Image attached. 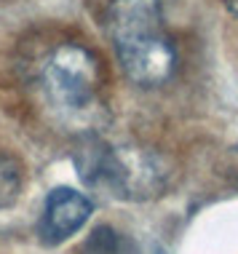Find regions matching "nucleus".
<instances>
[{"label": "nucleus", "mask_w": 238, "mask_h": 254, "mask_svg": "<svg viewBox=\"0 0 238 254\" xmlns=\"http://www.w3.org/2000/svg\"><path fill=\"white\" fill-rule=\"evenodd\" d=\"M105 30L131 83L158 88L174 75L177 51L163 27L161 0H110Z\"/></svg>", "instance_id": "1"}, {"label": "nucleus", "mask_w": 238, "mask_h": 254, "mask_svg": "<svg viewBox=\"0 0 238 254\" xmlns=\"http://www.w3.org/2000/svg\"><path fill=\"white\" fill-rule=\"evenodd\" d=\"M99 86V59L80 43L57 46L43 64V91L49 97V105L64 121H97L102 107Z\"/></svg>", "instance_id": "2"}, {"label": "nucleus", "mask_w": 238, "mask_h": 254, "mask_svg": "<svg viewBox=\"0 0 238 254\" xmlns=\"http://www.w3.org/2000/svg\"><path fill=\"white\" fill-rule=\"evenodd\" d=\"M75 166L88 188L115 198H147L163 185V171L155 166L153 155L115 150L94 134L83 136V145L75 153Z\"/></svg>", "instance_id": "3"}, {"label": "nucleus", "mask_w": 238, "mask_h": 254, "mask_svg": "<svg viewBox=\"0 0 238 254\" xmlns=\"http://www.w3.org/2000/svg\"><path fill=\"white\" fill-rule=\"evenodd\" d=\"M94 214L91 198L72 188H54L46 198L43 214H40L38 236L46 246H57L83 228Z\"/></svg>", "instance_id": "4"}, {"label": "nucleus", "mask_w": 238, "mask_h": 254, "mask_svg": "<svg viewBox=\"0 0 238 254\" xmlns=\"http://www.w3.org/2000/svg\"><path fill=\"white\" fill-rule=\"evenodd\" d=\"M22 185H24L22 163L13 155L0 150V209H11V206L19 201Z\"/></svg>", "instance_id": "5"}, {"label": "nucleus", "mask_w": 238, "mask_h": 254, "mask_svg": "<svg viewBox=\"0 0 238 254\" xmlns=\"http://www.w3.org/2000/svg\"><path fill=\"white\" fill-rule=\"evenodd\" d=\"M80 254H126V241L115 228L110 225H99L86 236Z\"/></svg>", "instance_id": "6"}, {"label": "nucleus", "mask_w": 238, "mask_h": 254, "mask_svg": "<svg viewBox=\"0 0 238 254\" xmlns=\"http://www.w3.org/2000/svg\"><path fill=\"white\" fill-rule=\"evenodd\" d=\"M228 11L233 13V16H238V0H228Z\"/></svg>", "instance_id": "7"}]
</instances>
